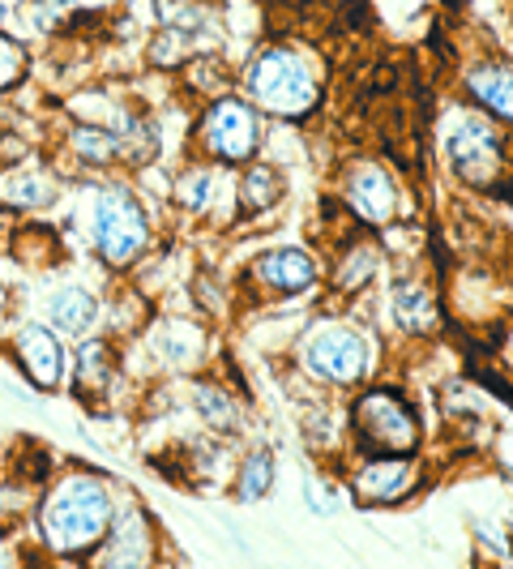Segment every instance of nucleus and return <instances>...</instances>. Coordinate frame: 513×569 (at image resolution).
I'll list each match as a JSON object with an SVG mask.
<instances>
[{
    "label": "nucleus",
    "instance_id": "f257e3e1",
    "mask_svg": "<svg viewBox=\"0 0 513 569\" xmlns=\"http://www.w3.org/2000/svg\"><path fill=\"white\" fill-rule=\"evenodd\" d=\"M115 492L94 471H64L39 497V536L57 561H86L112 527Z\"/></svg>",
    "mask_w": 513,
    "mask_h": 569
},
{
    "label": "nucleus",
    "instance_id": "f03ea898",
    "mask_svg": "<svg viewBox=\"0 0 513 569\" xmlns=\"http://www.w3.org/2000/svg\"><path fill=\"white\" fill-rule=\"evenodd\" d=\"M244 94L256 112H270L279 120H304L321 103V78L309 57H300L286 43H270L249 64Z\"/></svg>",
    "mask_w": 513,
    "mask_h": 569
},
{
    "label": "nucleus",
    "instance_id": "7ed1b4c3",
    "mask_svg": "<svg viewBox=\"0 0 513 569\" xmlns=\"http://www.w3.org/2000/svg\"><path fill=\"white\" fill-rule=\"evenodd\" d=\"M90 240H94V253L103 257V266L124 274L129 266H138V257L150 244L145 206L129 189H99L90 206Z\"/></svg>",
    "mask_w": 513,
    "mask_h": 569
},
{
    "label": "nucleus",
    "instance_id": "20e7f679",
    "mask_svg": "<svg viewBox=\"0 0 513 569\" xmlns=\"http://www.w3.org/2000/svg\"><path fill=\"white\" fill-rule=\"evenodd\" d=\"M351 437L360 455H415L420 450V416L399 390H364L351 402Z\"/></svg>",
    "mask_w": 513,
    "mask_h": 569
},
{
    "label": "nucleus",
    "instance_id": "39448f33",
    "mask_svg": "<svg viewBox=\"0 0 513 569\" xmlns=\"http://www.w3.org/2000/svg\"><path fill=\"white\" fill-rule=\"evenodd\" d=\"M445 154L454 176L475 193H505L510 168H505V133L492 116H462L445 133Z\"/></svg>",
    "mask_w": 513,
    "mask_h": 569
},
{
    "label": "nucleus",
    "instance_id": "423d86ee",
    "mask_svg": "<svg viewBox=\"0 0 513 569\" xmlns=\"http://www.w3.org/2000/svg\"><path fill=\"white\" fill-rule=\"evenodd\" d=\"M372 347L369 339L346 321H316L300 339V369L321 386H360L369 377Z\"/></svg>",
    "mask_w": 513,
    "mask_h": 569
},
{
    "label": "nucleus",
    "instance_id": "0eeeda50",
    "mask_svg": "<svg viewBox=\"0 0 513 569\" xmlns=\"http://www.w3.org/2000/svg\"><path fill=\"white\" fill-rule=\"evenodd\" d=\"M193 142L214 163H228V168L253 163L256 150H261V112L249 99H240V94H219L198 116Z\"/></svg>",
    "mask_w": 513,
    "mask_h": 569
},
{
    "label": "nucleus",
    "instance_id": "6e6552de",
    "mask_svg": "<svg viewBox=\"0 0 513 569\" xmlns=\"http://www.w3.org/2000/svg\"><path fill=\"white\" fill-rule=\"evenodd\" d=\"M420 488V462L411 455H364V462L351 471L346 497L364 510L399 506Z\"/></svg>",
    "mask_w": 513,
    "mask_h": 569
},
{
    "label": "nucleus",
    "instance_id": "1a4fd4ad",
    "mask_svg": "<svg viewBox=\"0 0 513 569\" xmlns=\"http://www.w3.org/2000/svg\"><path fill=\"white\" fill-rule=\"evenodd\" d=\"M342 206L369 228H390L399 219L402 198L390 171L381 163H372V159H360L342 176Z\"/></svg>",
    "mask_w": 513,
    "mask_h": 569
},
{
    "label": "nucleus",
    "instance_id": "9d476101",
    "mask_svg": "<svg viewBox=\"0 0 513 569\" xmlns=\"http://www.w3.org/2000/svg\"><path fill=\"white\" fill-rule=\"evenodd\" d=\"M86 561L108 566V569L150 566V561H154V522H150V513H145L138 501H124V506L112 513V527H108L103 543H99Z\"/></svg>",
    "mask_w": 513,
    "mask_h": 569
},
{
    "label": "nucleus",
    "instance_id": "9b49d317",
    "mask_svg": "<svg viewBox=\"0 0 513 569\" xmlns=\"http://www.w3.org/2000/svg\"><path fill=\"white\" fill-rule=\"evenodd\" d=\"M9 351H13L18 369H22V377H27L34 390H60V381H64V351H60L57 335L48 326L27 321L13 335Z\"/></svg>",
    "mask_w": 513,
    "mask_h": 569
},
{
    "label": "nucleus",
    "instance_id": "f8f14e48",
    "mask_svg": "<svg viewBox=\"0 0 513 569\" xmlns=\"http://www.w3.org/2000/svg\"><path fill=\"white\" fill-rule=\"evenodd\" d=\"M249 279L261 283L265 291H274V296H300V291H309L316 287L321 279V261H316L309 249H270V253H261L249 266Z\"/></svg>",
    "mask_w": 513,
    "mask_h": 569
},
{
    "label": "nucleus",
    "instance_id": "ddd939ff",
    "mask_svg": "<svg viewBox=\"0 0 513 569\" xmlns=\"http://www.w3.org/2000/svg\"><path fill=\"white\" fill-rule=\"evenodd\" d=\"M466 99H471L484 116H492L496 124H510V116H513L510 60L492 57V60L471 64V69H466Z\"/></svg>",
    "mask_w": 513,
    "mask_h": 569
},
{
    "label": "nucleus",
    "instance_id": "4468645a",
    "mask_svg": "<svg viewBox=\"0 0 513 569\" xmlns=\"http://www.w3.org/2000/svg\"><path fill=\"white\" fill-rule=\"evenodd\" d=\"M390 305H394V321H399L402 335H415V339L436 335V326H441V305H436V291H432L424 279H415V274L399 279Z\"/></svg>",
    "mask_w": 513,
    "mask_h": 569
},
{
    "label": "nucleus",
    "instance_id": "2eb2a0df",
    "mask_svg": "<svg viewBox=\"0 0 513 569\" xmlns=\"http://www.w3.org/2000/svg\"><path fill=\"white\" fill-rule=\"evenodd\" d=\"M115 377V347L108 339H86L73 360V395L82 402H99L112 390Z\"/></svg>",
    "mask_w": 513,
    "mask_h": 569
},
{
    "label": "nucleus",
    "instance_id": "dca6fc26",
    "mask_svg": "<svg viewBox=\"0 0 513 569\" xmlns=\"http://www.w3.org/2000/svg\"><path fill=\"white\" fill-rule=\"evenodd\" d=\"M57 201V176L43 168H13L0 176V206L9 210H43Z\"/></svg>",
    "mask_w": 513,
    "mask_h": 569
},
{
    "label": "nucleus",
    "instance_id": "f3484780",
    "mask_svg": "<svg viewBox=\"0 0 513 569\" xmlns=\"http://www.w3.org/2000/svg\"><path fill=\"white\" fill-rule=\"evenodd\" d=\"M154 356L171 365V369H193L201 356H205V335L189 321H163L154 335H150Z\"/></svg>",
    "mask_w": 513,
    "mask_h": 569
},
{
    "label": "nucleus",
    "instance_id": "a211bd4d",
    "mask_svg": "<svg viewBox=\"0 0 513 569\" xmlns=\"http://www.w3.org/2000/svg\"><path fill=\"white\" fill-rule=\"evenodd\" d=\"M48 321L60 335H86L99 321V300L86 287H57L48 300Z\"/></svg>",
    "mask_w": 513,
    "mask_h": 569
},
{
    "label": "nucleus",
    "instance_id": "6ab92c4d",
    "mask_svg": "<svg viewBox=\"0 0 513 569\" xmlns=\"http://www.w3.org/2000/svg\"><path fill=\"white\" fill-rule=\"evenodd\" d=\"M376 266H381V249L372 240H351L334 266V291H342V296L364 291L376 279Z\"/></svg>",
    "mask_w": 513,
    "mask_h": 569
},
{
    "label": "nucleus",
    "instance_id": "aec40b11",
    "mask_svg": "<svg viewBox=\"0 0 513 569\" xmlns=\"http://www.w3.org/2000/svg\"><path fill=\"white\" fill-rule=\"evenodd\" d=\"M69 154L86 168H112V163H120V138L108 124H73L69 129Z\"/></svg>",
    "mask_w": 513,
    "mask_h": 569
},
{
    "label": "nucleus",
    "instance_id": "412c9836",
    "mask_svg": "<svg viewBox=\"0 0 513 569\" xmlns=\"http://www.w3.org/2000/svg\"><path fill=\"white\" fill-rule=\"evenodd\" d=\"M283 193V176L270 168V163H249L244 176H240V189H235V198H240V210L244 214H261V210H270L274 201Z\"/></svg>",
    "mask_w": 513,
    "mask_h": 569
},
{
    "label": "nucleus",
    "instance_id": "4be33fe9",
    "mask_svg": "<svg viewBox=\"0 0 513 569\" xmlns=\"http://www.w3.org/2000/svg\"><path fill=\"white\" fill-rule=\"evenodd\" d=\"M214 180H219V176H214L210 163H193V168H184L171 180V201H175L180 210L201 214V210L214 206Z\"/></svg>",
    "mask_w": 513,
    "mask_h": 569
},
{
    "label": "nucleus",
    "instance_id": "5701e85b",
    "mask_svg": "<svg viewBox=\"0 0 513 569\" xmlns=\"http://www.w3.org/2000/svg\"><path fill=\"white\" fill-rule=\"evenodd\" d=\"M270 488H274V455H270V450H253V455L240 462L235 497H240L244 506H256Z\"/></svg>",
    "mask_w": 513,
    "mask_h": 569
},
{
    "label": "nucleus",
    "instance_id": "b1692460",
    "mask_svg": "<svg viewBox=\"0 0 513 569\" xmlns=\"http://www.w3.org/2000/svg\"><path fill=\"white\" fill-rule=\"evenodd\" d=\"M13 253L22 257V261H34V266H48V261H57L60 240L52 236V228L27 223V228L13 231Z\"/></svg>",
    "mask_w": 513,
    "mask_h": 569
},
{
    "label": "nucleus",
    "instance_id": "393cba45",
    "mask_svg": "<svg viewBox=\"0 0 513 569\" xmlns=\"http://www.w3.org/2000/svg\"><path fill=\"white\" fill-rule=\"evenodd\" d=\"M30 73V52L22 39H13L9 30H0V94L18 90Z\"/></svg>",
    "mask_w": 513,
    "mask_h": 569
},
{
    "label": "nucleus",
    "instance_id": "a878e982",
    "mask_svg": "<svg viewBox=\"0 0 513 569\" xmlns=\"http://www.w3.org/2000/svg\"><path fill=\"white\" fill-rule=\"evenodd\" d=\"M198 411L210 428H235L240 425V402L219 386H198Z\"/></svg>",
    "mask_w": 513,
    "mask_h": 569
},
{
    "label": "nucleus",
    "instance_id": "bb28decb",
    "mask_svg": "<svg viewBox=\"0 0 513 569\" xmlns=\"http://www.w3.org/2000/svg\"><path fill=\"white\" fill-rule=\"evenodd\" d=\"M0 22H4V0H0Z\"/></svg>",
    "mask_w": 513,
    "mask_h": 569
},
{
    "label": "nucleus",
    "instance_id": "cd10ccee",
    "mask_svg": "<svg viewBox=\"0 0 513 569\" xmlns=\"http://www.w3.org/2000/svg\"><path fill=\"white\" fill-rule=\"evenodd\" d=\"M0 236H4V214H0Z\"/></svg>",
    "mask_w": 513,
    "mask_h": 569
}]
</instances>
